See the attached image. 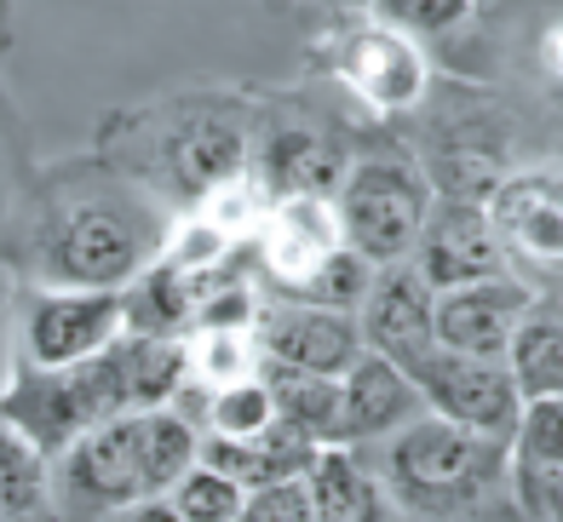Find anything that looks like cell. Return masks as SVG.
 Wrapping results in <instances>:
<instances>
[{
	"instance_id": "d590c367",
	"label": "cell",
	"mask_w": 563,
	"mask_h": 522,
	"mask_svg": "<svg viewBox=\"0 0 563 522\" xmlns=\"http://www.w3.org/2000/svg\"><path fill=\"white\" fill-rule=\"evenodd\" d=\"M7 35H12V0H0V52H7Z\"/></svg>"
},
{
	"instance_id": "ffe728a7",
	"label": "cell",
	"mask_w": 563,
	"mask_h": 522,
	"mask_svg": "<svg viewBox=\"0 0 563 522\" xmlns=\"http://www.w3.org/2000/svg\"><path fill=\"white\" fill-rule=\"evenodd\" d=\"M506 368H511L523 397H552V390H563V299L534 293L523 322L511 327Z\"/></svg>"
},
{
	"instance_id": "d4e9b609",
	"label": "cell",
	"mask_w": 563,
	"mask_h": 522,
	"mask_svg": "<svg viewBox=\"0 0 563 522\" xmlns=\"http://www.w3.org/2000/svg\"><path fill=\"white\" fill-rule=\"evenodd\" d=\"M276 390V413L311 442H334L340 436V374H282L271 368Z\"/></svg>"
},
{
	"instance_id": "4316f807",
	"label": "cell",
	"mask_w": 563,
	"mask_h": 522,
	"mask_svg": "<svg viewBox=\"0 0 563 522\" xmlns=\"http://www.w3.org/2000/svg\"><path fill=\"white\" fill-rule=\"evenodd\" d=\"M265 207H271V190L253 178V167H242V173H224L219 185H208L196 201H190V213H201L213 230H224L236 247H247V236L260 230V219H265Z\"/></svg>"
},
{
	"instance_id": "8d00e7d4",
	"label": "cell",
	"mask_w": 563,
	"mask_h": 522,
	"mask_svg": "<svg viewBox=\"0 0 563 522\" xmlns=\"http://www.w3.org/2000/svg\"><path fill=\"white\" fill-rule=\"evenodd\" d=\"M322 7H334V12H363L368 0H322Z\"/></svg>"
},
{
	"instance_id": "7a4b0ae2",
	"label": "cell",
	"mask_w": 563,
	"mask_h": 522,
	"mask_svg": "<svg viewBox=\"0 0 563 522\" xmlns=\"http://www.w3.org/2000/svg\"><path fill=\"white\" fill-rule=\"evenodd\" d=\"M260 115L265 103L242 87H173L115 110L98 126L92 149L156 196L167 213H185L208 185L253 162Z\"/></svg>"
},
{
	"instance_id": "d6a6232c",
	"label": "cell",
	"mask_w": 563,
	"mask_h": 522,
	"mask_svg": "<svg viewBox=\"0 0 563 522\" xmlns=\"http://www.w3.org/2000/svg\"><path fill=\"white\" fill-rule=\"evenodd\" d=\"M511 511L563 522V465H523V459H511Z\"/></svg>"
},
{
	"instance_id": "3957f363",
	"label": "cell",
	"mask_w": 563,
	"mask_h": 522,
	"mask_svg": "<svg viewBox=\"0 0 563 522\" xmlns=\"http://www.w3.org/2000/svg\"><path fill=\"white\" fill-rule=\"evenodd\" d=\"M368 465L386 482L397 517H483L511 506V448L420 408L391 436L368 442Z\"/></svg>"
},
{
	"instance_id": "603a6c76",
	"label": "cell",
	"mask_w": 563,
	"mask_h": 522,
	"mask_svg": "<svg viewBox=\"0 0 563 522\" xmlns=\"http://www.w3.org/2000/svg\"><path fill=\"white\" fill-rule=\"evenodd\" d=\"M201 459V425L178 408H144V500H167V488Z\"/></svg>"
},
{
	"instance_id": "7c38bea8",
	"label": "cell",
	"mask_w": 563,
	"mask_h": 522,
	"mask_svg": "<svg viewBox=\"0 0 563 522\" xmlns=\"http://www.w3.org/2000/svg\"><path fill=\"white\" fill-rule=\"evenodd\" d=\"M260 351H265V374H345L363 356V327L356 310H334L317 299H265L260 316Z\"/></svg>"
},
{
	"instance_id": "9c48e42d",
	"label": "cell",
	"mask_w": 563,
	"mask_h": 522,
	"mask_svg": "<svg viewBox=\"0 0 563 522\" xmlns=\"http://www.w3.org/2000/svg\"><path fill=\"white\" fill-rule=\"evenodd\" d=\"M126 333L121 287H69V281H23L18 304V351L35 368H75Z\"/></svg>"
},
{
	"instance_id": "484cf974",
	"label": "cell",
	"mask_w": 563,
	"mask_h": 522,
	"mask_svg": "<svg viewBox=\"0 0 563 522\" xmlns=\"http://www.w3.org/2000/svg\"><path fill=\"white\" fill-rule=\"evenodd\" d=\"M282 420L271 374H247L236 385L208 390V413H201V436H260Z\"/></svg>"
},
{
	"instance_id": "e0dca14e",
	"label": "cell",
	"mask_w": 563,
	"mask_h": 522,
	"mask_svg": "<svg viewBox=\"0 0 563 522\" xmlns=\"http://www.w3.org/2000/svg\"><path fill=\"white\" fill-rule=\"evenodd\" d=\"M426 408L415 374L402 362L379 356L363 345V356L340 374V436L334 442H351V448H368V442L391 436L397 425H408L415 413Z\"/></svg>"
},
{
	"instance_id": "5b68a950",
	"label": "cell",
	"mask_w": 563,
	"mask_h": 522,
	"mask_svg": "<svg viewBox=\"0 0 563 522\" xmlns=\"http://www.w3.org/2000/svg\"><path fill=\"white\" fill-rule=\"evenodd\" d=\"M317 64L374 115H408L431 92V58L420 35L397 30L379 12H340L317 41Z\"/></svg>"
},
{
	"instance_id": "2e32d148",
	"label": "cell",
	"mask_w": 563,
	"mask_h": 522,
	"mask_svg": "<svg viewBox=\"0 0 563 522\" xmlns=\"http://www.w3.org/2000/svg\"><path fill=\"white\" fill-rule=\"evenodd\" d=\"M534 304V293L511 276H483V281H460V287H443L438 293V345L443 351H460V356H495L506 362V345H511V327L523 322V310Z\"/></svg>"
},
{
	"instance_id": "ba28073f",
	"label": "cell",
	"mask_w": 563,
	"mask_h": 522,
	"mask_svg": "<svg viewBox=\"0 0 563 522\" xmlns=\"http://www.w3.org/2000/svg\"><path fill=\"white\" fill-rule=\"evenodd\" d=\"M506 270L529 293L563 299V162L511 167L483 196Z\"/></svg>"
},
{
	"instance_id": "44dd1931",
	"label": "cell",
	"mask_w": 563,
	"mask_h": 522,
	"mask_svg": "<svg viewBox=\"0 0 563 522\" xmlns=\"http://www.w3.org/2000/svg\"><path fill=\"white\" fill-rule=\"evenodd\" d=\"M121 310H126V333H162V338H185L190 333V276L173 265L167 253H156L150 265L121 287Z\"/></svg>"
},
{
	"instance_id": "9a60e30c",
	"label": "cell",
	"mask_w": 563,
	"mask_h": 522,
	"mask_svg": "<svg viewBox=\"0 0 563 522\" xmlns=\"http://www.w3.org/2000/svg\"><path fill=\"white\" fill-rule=\"evenodd\" d=\"M247 167H253V178H260L271 196H334L345 167H351V155H345L340 138H328L322 126L282 121V115H271V103H265Z\"/></svg>"
},
{
	"instance_id": "5bb4252c",
	"label": "cell",
	"mask_w": 563,
	"mask_h": 522,
	"mask_svg": "<svg viewBox=\"0 0 563 522\" xmlns=\"http://www.w3.org/2000/svg\"><path fill=\"white\" fill-rule=\"evenodd\" d=\"M415 270L438 287H460V281H483V276H500L506 258L495 242V224H489V207L477 196H431V213L420 224V242H415Z\"/></svg>"
},
{
	"instance_id": "8992f818",
	"label": "cell",
	"mask_w": 563,
	"mask_h": 522,
	"mask_svg": "<svg viewBox=\"0 0 563 522\" xmlns=\"http://www.w3.org/2000/svg\"><path fill=\"white\" fill-rule=\"evenodd\" d=\"M53 517H126L144 506V408L110 413L46 459Z\"/></svg>"
},
{
	"instance_id": "8fae6325",
	"label": "cell",
	"mask_w": 563,
	"mask_h": 522,
	"mask_svg": "<svg viewBox=\"0 0 563 522\" xmlns=\"http://www.w3.org/2000/svg\"><path fill=\"white\" fill-rule=\"evenodd\" d=\"M334 247H345V230L334 213V196H271L260 230L247 236V258L276 293H299L317 276V265Z\"/></svg>"
},
{
	"instance_id": "277c9868",
	"label": "cell",
	"mask_w": 563,
	"mask_h": 522,
	"mask_svg": "<svg viewBox=\"0 0 563 522\" xmlns=\"http://www.w3.org/2000/svg\"><path fill=\"white\" fill-rule=\"evenodd\" d=\"M110 413H133L126 408L115 345H104L87 362H75V368H35V362L12 356L7 379H0V420L18 436H30L46 459H53L64 442L81 436L87 425L110 420Z\"/></svg>"
},
{
	"instance_id": "ac0fdd59",
	"label": "cell",
	"mask_w": 563,
	"mask_h": 522,
	"mask_svg": "<svg viewBox=\"0 0 563 522\" xmlns=\"http://www.w3.org/2000/svg\"><path fill=\"white\" fill-rule=\"evenodd\" d=\"M305 482H311V500H317V522H386V517H397L379 471L351 442H317L311 465H305Z\"/></svg>"
},
{
	"instance_id": "e575fe53",
	"label": "cell",
	"mask_w": 563,
	"mask_h": 522,
	"mask_svg": "<svg viewBox=\"0 0 563 522\" xmlns=\"http://www.w3.org/2000/svg\"><path fill=\"white\" fill-rule=\"evenodd\" d=\"M18 178H30V167H23L18 144H7V121H0V230L18 213Z\"/></svg>"
},
{
	"instance_id": "f546056e",
	"label": "cell",
	"mask_w": 563,
	"mask_h": 522,
	"mask_svg": "<svg viewBox=\"0 0 563 522\" xmlns=\"http://www.w3.org/2000/svg\"><path fill=\"white\" fill-rule=\"evenodd\" d=\"M368 281H374V258H363L351 242L345 247H334L317 265V276L299 287L294 299H317V304H334V310H356L363 304V293H368Z\"/></svg>"
},
{
	"instance_id": "cb8c5ba5",
	"label": "cell",
	"mask_w": 563,
	"mask_h": 522,
	"mask_svg": "<svg viewBox=\"0 0 563 522\" xmlns=\"http://www.w3.org/2000/svg\"><path fill=\"white\" fill-rule=\"evenodd\" d=\"M0 517H53L46 454L0 420Z\"/></svg>"
},
{
	"instance_id": "836d02e7",
	"label": "cell",
	"mask_w": 563,
	"mask_h": 522,
	"mask_svg": "<svg viewBox=\"0 0 563 522\" xmlns=\"http://www.w3.org/2000/svg\"><path fill=\"white\" fill-rule=\"evenodd\" d=\"M534 64H541V81L563 98V0H558V12L541 23V35H534Z\"/></svg>"
},
{
	"instance_id": "4dcf8cb0",
	"label": "cell",
	"mask_w": 563,
	"mask_h": 522,
	"mask_svg": "<svg viewBox=\"0 0 563 522\" xmlns=\"http://www.w3.org/2000/svg\"><path fill=\"white\" fill-rule=\"evenodd\" d=\"M472 7L477 0H368V12H379L386 23H397V30L420 35V41L460 30V23L472 18Z\"/></svg>"
},
{
	"instance_id": "4fadbf2b",
	"label": "cell",
	"mask_w": 563,
	"mask_h": 522,
	"mask_svg": "<svg viewBox=\"0 0 563 522\" xmlns=\"http://www.w3.org/2000/svg\"><path fill=\"white\" fill-rule=\"evenodd\" d=\"M438 287H431L415 258H391V265H374V281L363 304H356V327H363V345L415 368V362L438 345Z\"/></svg>"
},
{
	"instance_id": "f1b7e54d",
	"label": "cell",
	"mask_w": 563,
	"mask_h": 522,
	"mask_svg": "<svg viewBox=\"0 0 563 522\" xmlns=\"http://www.w3.org/2000/svg\"><path fill=\"white\" fill-rule=\"evenodd\" d=\"M506 448L523 465H563V390H552V397H523V413L511 425Z\"/></svg>"
},
{
	"instance_id": "7402d4cb",
	"label": "cell",
	"mask_w": 563,
	"mask_h": 522,
	"mask_svg": "<svg viewBox=\"0 0 563 522\" xmlns=\"http://www.w3.org/2000/svg\"><path fill=\"white\" fill-rule=\"evenodd\" d=\"M247 374H265L260 327H190L185 333V379L190 385L219 390Z\"/></svg>"
},
{
	"instance_id": "83f0119b",
	"label": "cell",
	"mask_w": 563,
	"mask_h": 522,
	"mask_svg": "<svg viewBox=\"0 0 563 522\" xmlns=\"http://www.w3.org/2000/svg\"><path fill=\"white\" fill-rule=\"evenodd\" d=\"M242 506H247V488L236 477H224L219 465H208V459H196L190 471L167 488L173 522H236Z\"/></svg>"
},
{
	"instance_id": "30bf717a",
	"label": "cell",
	"mask_w": 563,
	"mask_h": 522,
	"mask_svg": "<svg viewBox=\"0 0 563 522\" xmlns=\"http://www.w3.org/2000/svg\"><path fill=\"white\" fill-rule=\"evenodd\" d=\"M408 374H415L431 413H443V420L466 425V431L511 442V425H518V413H523V390H518V379H511L506 362L460 356V351L431 345Z\"/></svg>"
},
{
	"instance_id": "d6986e66",
	"label": "cell",
	"mask_w": 563,
	"mask_h": 522,
	"mask_svg": "<svg viewBox=\"0 0 563 522\" xmlns=\"http://www.w3.org/2000/svg\"><path fill=\"white\" fill-rule=\"evenodd\" d=\"M311 454H317V442L294 431L288 420H276L260 436H201V459L219 465L224 477H236L247 493L265 482H282V477H299L311 465Z\"/></svg>"
},
{
	"instance_id": "6da1fadb",
	"label": "cell",
	"mask_w": 563,
	"mask_h": 522,
	"mask_svg": "<svg viewBox=\"0 0 563 522\" xmlns=\"http://www.w3.org/2000/svg\"><path fill=\"white\" fill-rule=\"evenodd\" d=\"M12 224V265L23 281L126 287L162 253L173 213L92 149L87 162H64L30 178Z\"/></svg>"
},
{
	"instance_id": "1f68e13d",
	"label": "cell",
	"mask_w": 563,
	"mask_h": 522,
	"mask_svg": "<svg viewBox=\"0 0 563 522\" xmlns=\"http://www.w3.org/2000/svg\"><path fill=\"white\" fill-rule=\"evenodd\" d=\"M242 522H317V500H311V482H305V471L253 488L247 506H242Z\"/></svg>"
},
{
	"instance_id": "52a82bcc",
	"label": "cell",
	"mask_w": 563,
	"mask_h": 522,
	"mask_svg": "<svg viewBox=\"0 0 563 522\" xmlns=\"http://www.w3.org/2000/svg\"><path fill=\"white\" fill-rule=\"evenodd\" d=\"M431 178L426 167L402 162V155H363L351 162L340 190H334V213L345 242L374 258V265H391V258H408L420 242V224L431 213Z\"/></svg>"
}]
</instances>
